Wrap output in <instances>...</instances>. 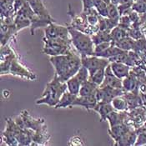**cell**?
Segmentation results:
<instances>
[{
	"label": "cell",
	"mask_w": 146,
	"mask_h": 146,
	"mask_svg": "<svg viewBox=\"0 0 146 146\" xmlns=\"http://www.w3.org/2000/svg\"><path fill=\"white\" fill-rule=\"evenodd\" d=\"M49 61L54 68L57 75L63 82H66L74 76L82 66L80 54L78 55L73 50L66 54L50 57Z\"/></svg>",
	"instance_id": "cell-1"
},
{
	"label": "cell",
	"mask_w": 146,
	"mask_h": 146,
	"mask_svg": "<svg viewBox=\"0 0 146 146\" xmlns=\"http://www.w3.org/2000/svg\"><path fill=\"white\" fill-rule=\"evenodd\" d=\"M67 90L66 82H63L55 73L54 79L46 84L41 97L35 103L36 104H47L49 107H55L61 96Z\"/></svg>",
	"instance_id": "cell-2"
},
{
	"label": "cell",
	"mask_w": 146,
	"mask_h": 146,
	"mask_svg": "<svg viewBox=\"0 0 146 146\" xmlns=\"http://www.w3.org/2000/svg\"><path fill=\"white\" fill-rule=\"evenodd\" d=\"M68 32L72 41V45L79 52L80 56L94 55V44L92 37L86 33H83L73 26H68Z\"/></svg>",
	"instance_id": "cell-3"
},
{
	"label": "cell",
	"mask_w": 146,
	"mask_h": 146,
	"mask_svg": "<svg viewBox=\"0 0 146 146\" xmlns=\"http://www.w3.org/2000/svg\"><path fill=\"white\" fill-rule=\"evenodd\" d=\"M44 46L43 53L50 57L66 54L71 49V39L63 38H44Z\"/></svg>",
	"instance_id": "cell-4"
},
{
	"label": "cell",
	"mask_w": 146,
	"mask_h": 146,
	"mask_svg": "<svg viewBox=\"0 0 146 146\" xmlns=\"http://www.w3.org/2000/svg\"><path fill=\"white\" fill-rule=\"evenodd\" d=\"M81 61H82V65L88 68L90 72V75L99 69L106 68L108 65L110 64V59L95 56V55H91V56L82 55Z\"/></svg>",
	"instance_id": "cell-5"
},
{
	"label": "cell",
	"mask_w": 146,
	"mask_h": 146,
	"mask_svg": "<svg viewBox=\"0 0 146 146\" xmlns=\"http://www.w3.org/2000/svg\"><path fill=\"white\" fill-rule=\"evenodd\" d=\"M124 93L125 92L123 89H115L109 86H100L95 92V96L98 103H111L115 97L124 95Z\"/></svg>",
	"instance_id": "cell-6"
},
{
	"label": "cell",
	"mask_w": 146,
	"mask_h": 146,
	"mask_svg": "<svg viewBox=\"0 0 146 146\" xmlns=\"http://www.w3.org/2000/svg\"><path fill=\"white\" fill-rule=\"evenodd\" d=\"M45 38H63L71 39L68 27L58 25L54 22L49 23L44 28Z\"/></svg>",
	"instance_id": "cell-7"
},
{
	"label": "cell",
	"mask_w": 146,
	"mask_h": 146,
	"mask_svg": "<svg viewBox=\"0 0 146 146\" xmlns=\"http://www.w3.org/2000/svg\"><path fill=\"white\" fill-rule=\"evenodd\" d=\"M9 74L29 79V80H34V79H37L36 75L32 71H30L28 68L23 66L22 64L18 60L17 57L14 58L13 60L12 61L10 69H9Z\"/></svg>",
	"instance_id": "cell-8"
},
{
	"label": "cell",
	"mask_w": 146,
	"mask_h": 146,
	"mask_svg": "<svg viewBox=\"0 0 146 146\" xmlns=\"http://www.w3.org/2000/svg\"><path fill=\"white\" fill-rule=\"evenodd\" d=\"M23 119L25 129H30L34 131H37L44 126V119H34L27 110H23L20 114Z\"/></svg>",
	"instance_id": "cell-9"
},
{
	"label": "cell",
	"mask_w": 146,
	"mask_h": 146,
	"mask_svg": "<svg viewBox=\"0 0 146 146\" xmlns=\"http://www.w3.org/2000/svg\"><path fill=\"white\" fill-rule=\"evenodd\" d=\"M101 87L104 86H109L115 89H123V84H122V79L118 78L112 71V68L110 64L108 65L105 68V78L103 82Z\"/></svg>",
	"instance_id": "cell-10"
},
{
	"label": "cell",
	"mask_w": 146,
	"mask_h": 146,
	"mask_svg": "<svg viewBox=\"0 0 146 146\" xmlns=\"http://www.w3.org/2000/svg\"><path fill=\"white\" fill-rule=\"evenodd\" d=\"M98 104V100L96 99L95 94H92V95H89V96H79L76 98V100L74 101L72 107L74 106H79V107H83L85 110H87L88 111H90V110H93L95 108V106Z\"/></svg>",
	"instance_id": "cell-11"
},
{
	"label": "cell",
	"mask_w": 146,
	"mask_h": 146,
	"mask_svg": "<svg viewBox=\"0 0 146 146\" xmlns=\"http://www.w3.org/2000/svg\"><path fill=\"white\" fill-rule=\"evenodd\" d=\"M28 3L38 16L54 22V19L50 16L42 0H28Z\"/></svg>",
	"instance_id": "cell-12"
},
{
	"label": "cell",
	"mask_w": 146,
	"mask_h": 146,
	"mask_svg": "<svg viewBox=\"0 0 146 146\" xmlns=\"http://www.w3.org/2000/svg\"><path fill=\"white\" fill-rule=\"evenodd\" d=\"M123 84V90L124 92H133L138 91L139 89V80L138 77L134 71H130L129 74L122 79Z\"/></svg>",
	"instance_id": "cell-13"
},
{
	"label": "cell",
	"mask_w": 146,
	"mask_h": 146,
	"mask_svg": "<svg viewBox=\"0 0 146 146\" xmlns=\"http://www.w3.org/2000/svg\"><path fill=\"white\" fill-rule=\"evenodd\" d=\"M113 73L120 79H124L130 73V66L119 62H110Z\"/></svg>",
	"instance_id": "cell-14"
},
{
	"label": "cell",
	"mask_w": 146,
	"mask_h": 146,
	"mask_svg": "<svg viewBox=\"0 0 146 146\" xmlns=\"http://www.w3.org/2000/svg\"><path fill=\"white\" fill-rule=\"evenodd\" d=\"M94 110L100 114V121L103 122L107 120V117L114 110V109L113 108L111 103H98Z\"/></svg>",
	"instance_id": "cell-15"
},
{
	"label": "cell",
	"mask_w": 146,
	"mask_h": 146,
	"mask_svg": "<svg viewBox=\"0 0 146 146\" xmlns=\"http://www.w3.org/2000/svg\"><path fill=\"white\" fill-rule=\"evenodd\" d=\"M14 24L17 29V31L19 32L23 29L30 27L31 26V20L30 19L21 11H18L15 13L14 18Z\"/></svg>",
	"instance_id": "cell-16"
},
{
	"label": "cell",
	"mask_w": 146,
	"mask_h": 146,
	"mask_svg": "<svg viewBox=\"0 0 146 146\" xmlns=\"http://www.w3.org/2000/svg\"><path fill=\"white\" fill-rule=\"evenodd\" d=\"M137 133L135 131L129 130L124 135H122L117 141H115V145L119 146H131L135 145L137 139Z\"/></svg>",
	"instance_id": "cell-17"
},
{
	"label": "cell",
	"mask_w": 146,
	"mask_h": 146,
	"mask_svg": "<svg viewBox=\"0 0 146 146\" xmlns=\"http://www.w3.org/2000/svg\"><path fill=\"white\" fill-rule=\"evenodd\" d=\"M77 97H78V95L73 94L67 90L61 96L59 101L57 104L56 106L54 107V109H61V108H70L71 109L73 103L76 100Z\"/></svg>",
	"instance_id": "cell-18"
},
{
	"label": "cell",
	"mask_w": 146,
	"mask_h": 146,
	"mask_svg": "<svg viewBox=\"0 0 146 146\" xmlns=\"http://www.w3.org/2000/svg\"><path fill=\"white\" fill-rule=\"evenodd\" d=\"M129 130H130V129L124 123H122V124H117V125L110 127V129H109V134L115 142Z\"/></svg>",
	"instance_id": "cell-19"
},
{
	"label": "cell",
	"mask_w": 146,
	"mask_h": 146,
	"mask_svg": "<svg viewBox=\"0 0 146 146\" xmlns=\"http://www.w3.org/2000/svg\"><path fill=\"white\" fill-rule=\"evenodd\" d=\"M100 86H98L96 84H94V82L90 81V79L88 81H86L85 83H84L81 85V88L79 90V96H89L92 95L94 94H95L97 89Z\"/></svg>",
	"instance_id": "cell-20"
},
{
	"label": "cell",
	"mask_w": 146,
	"mask_h": 146,
	"mask_svg": "<svg viewBox=\"0 0 146 146\" xmlns=\"http://www.w3.org/2000/svg\"><path fill=\"white\" fill-rule=\"evenodd\" d=\"M124 50L119 48L118 46H116V45L113 44L112 43V44L110 45L107 49H105L104 51H103L101 53L96 54L95 56L110 59V58H111L113 57L117 56V55H119V54H122V53H124Z\"/></svg>",
	"instance_id": "cell-21"
},
{
	"label": "cell",
	"mask_w": 146,
	"mask_h": 146,
	"mask_svg": "<svg viewBox=\"0 0 146 146\" xmlns=\"http://www.w3.org/2000/svg\"><path fill=\"white\" fill-rule=\"evenodd\" d=\"M135 39L132 38L131 37L128 36L126 38H122L121 40L118 41V42H115V43H113V44H115L116 46H118L119 48L123 49L124 51H134L135 46Z\"/></svg>",
	"instance_id": "cell-22"
},
{
	"label": "cell",
	"mask_w": 146,
	"mask_h": 146,
	"mask_svg": "<svg viewBox=\"0 0 146 146\" xmlns=\"http://www.w3.org/2000/svg\"><path fill=\"white\" fill-rule=\"evenodd\" d=\"M111 31H100L98 30L94 34H93L92 39L94 41V45L101 44L104 42H110L111 40V35H110Z\"/></svg>",
	"instance_id": "cell-23"
},
{
	"label": "cell",
	"mask_w": 146,
	"mask_h": 146,
	"mask_svg": "<svg viewBox=\"0 0 146 146\" xmlns=\"http://www.w3.org/2000/svg\"><path fill=\"white\" fill-rule=\"evenodd\" d=\"M110 35H111L112 42L115 43V42H118V41L121 40L124 38L128 37L129 36V32H128V30L126 29L120 27L119 25H117L115 28H113L111 30Z\"/></svg>",
	"instance_id": "cell-24"
},
{
	"label": "cell",
	"mask_w": 146,
	"mask_h": 146,
	"mask_svg": "<svg viewBox=\"0 0 146 146\" xmlns=\"http://www.w3.org/2000/svg\"><path fill=\"white\" fill-rule=\"evenodd\" d=\"M111 104H112L113 108L114 109V110L119 111V112H123L124 110H126L129 107L128 101L124 95L115 97L111 102Z\"/></svg>",
	"instance_id": "cell-25"
},
{
	"label": "cell",
	"mask_w": 146,
	"mask_h": 146,
	"mask_svg": "<svg viewBox=\"0 0 146 146\" xmlns=\"http://www.w3.org/2000/svg\"><path fill=\"white\" fill-rule=\"evenodd\" d=\"M124 118H125L124 113H120L119 111L113 110L107 117V120L109 121L110 127H112L114 125L124 123Z\"/></svg>",
	"instance_id": "cell-26"
},
{
	"label": "cell",
	"mask_w": 146,
	"mask_h": 146,
	"mask_svg": "<svg viewBox=\"0 0 146 146\" xmlns=\"http://www.w3.org/2000/svg\"><path fill=\"white\" fill-rule=\"evenodd\" d=\"M49 137L46 134V126H44L42 129L34 131L33 136V142L36 143V145H45L46 142L48 141Z\"/></svg>",
	"instance_id": "cell-27"
},
{
	"label": "cell",
	"mask_w": 146,
	"mask_h": 146,
	"mask_svg": "<svg viewBox=\"0 0 146 146\" xmlns=\"http://www.w3.org/2000/svg\"><path fill=\"white\" fill-rule=\"evenodd\" d=\"M66 84H67L68 91V92H70L73 94L79 95V90H80L82 84L80 83V81L75 75L68 79L66 81Z\"/></svg>",
	"instance_id": "cell-28"
},
{
	"label": "cell",
	"mask_w": 146,
	"mask_h": 146,
	"mask_svg": "<svg viewBox=\"0 0 146 146\" xmlns=\"http://www.w3.org/2000/svg\"><path fill=\"white\" fill-rule=\"evenodd\" d=\"M105 78V68L99 69L90 75V80L96 84L98 86H100Z\"/></svg>",
	"instance_id": "cell-29"
},
{
	"label": "cell",
	"mask_w": 146,
	"mask_h": 146,
	"mask_svg": "<svg viewBox=\"0 0 146 146\" xmlns=\"http://www.w3.org/2000/svg\"><path fill=\"white\" fill-rule=\"evenodd\" d=\"M94 8L98 13L105 18H108V4L104 0H93Z\"/></svg>",
	"instance_id": "cell-30"
},
{
	"label": "cell",
	"mask_w": 146,
	"mask_h": 146,
	"mask_svg": "<svg viewBox=\"0 0 146 146\" xmlns=\"http://www.w3.org/2000/svg\"><path fill=\"white\" fill-rule=\"evenodd\" d=\"M120 16L121 15L119 13V9H118L117 5L113 4L112 3L108 4V18L109 19L119 21Z\"/></svg>",
	"instance_id": "cell-31"
},
{
	"label": "cell",
	"mask_w": 146,
	"mask_h": 146,
	"mask_svg": "<svg viewBox=\"0 0 146 146\" xmlns=\"http://www.w3.org/2000/svg\"><path fill=\"white\" fill-rule=\"evenodd\" d=\"M75 76L78 78L80 83L83 84L84 83H85L86 81H88L90 79V72L87 68L82 65L79 69V71L77 72V74H75Z\"/></svg>",
	"instance_id": "cell-32"
},
{
	"label": "cell",
	"mask_w": 146,
	"mask_h": 146,
	"mask_svg": "<svg viewBox=\"0 0 146 146\" xmlns=\"http://www.w3.org/2000/svg\"><path fill=\"white\" fill-rule=\"evenodd\" d=\"M111 44H112V41H110V42H104V43H101V44L95 45L94 46V55H96V54L101 53L103 51H104L105 49H107Z\"/></svg>",
	"instance_id": "cell-33"
},
{
	"label": "cell",
	"mask_w": 146,
	"mask_h": 146,
	"mask_svg": "<svg viewBox=\"0 0 146 146\" xmlns=\"http://www.w3.org/2000/svg\"><path fill=\"white\" fill-rule=\"evenodd\" d=\"M146 145V132H140L135 142V145Z\"/></svg>",
	"instance_id": "cell-34"
},
{
	"label": "cell",
	"mask_w": 146,
	"mask_h": 146,
	"mask_svg": "<svg viewBox=\"0 0 146 146\" xmlns=\"http://www.w3.org/2000/svg\"><path fill=\"white\" fill-rule=\"evenodd\" d=\"M82 3H83V11H82V13H85V12L90 10L91 9L94 8L93 0H82Z\"/></svg>",
	"instance_id": "cell-35"
},
{
	"label": "cell",
	"mask_w": 146,
	"mask_h": 146,
	"mask_svg": "<svg viewBox=\"0 0 146 146\" xmlns=\"http://www.w3.org/2000/svg\"><path fill=\"white\" fill-rule=\"evenodd\" d=\"M27 1H28V0H14L13 8H14V12H15V13L22 8L23 5Z\"/></svg>",
	"instance_id": "cell-36"
},
{
	"label": "cell",
	"mask_w": 146,
	"mask_h": 146,
	"mask_svg": "<svg viewBox=\"0 0 146 146\" xmlns=\"http://www.w3.org/2000/svg\"><path fill=\"white\" fill-rule=\"evenodd\" d=\"M110 2L112 3L113 4L118 5V4H119V0H110Z\"/></svg>",
	"instance_id": "cell-37"
},
{
	"label": "cell",
	"mask_w": 146,
	"mask_h": 146,
	"mask_svg": "<svg viewBox=\"0 0 146 146\" xmlns=\"http://www.w3.org/2000/svg\"><path fill=\"white\" fill-rule=\"evenodd\" d=\"M104 1L107 4H110V3H111V2H110V0H104Z\"/></svg>",
	"instance_id": "cell-38"
},
{
	"label": "cell",
	"mask_w": 146,
	"mask_h": 146,
	"mask_svg": "<svg viewBox=\"0 0 146 146\" xmlns=\"http://www.w3.org/2000/svg\"><path fill=\"white\" fill-rule=\"evenodd\" d=\"M145 68V74H146V64H145V68Z\"/></svg>",
	"instance_id": "cell-39"
},
{
	"label": "cell",
	"mask_w": 146,
	"mask_h": 146,
	"mask_svg": "<svg viewBox=\"0 0 146 146\" xmlns=\"http://www.w3.org/2000/svg\"><path fill=\"white\" fill-rule=\"evenodd\" d=\"M135 1H137V0H135Z\"/></svg>",
	"instance_id": "cell-40"
}]
</instances>
